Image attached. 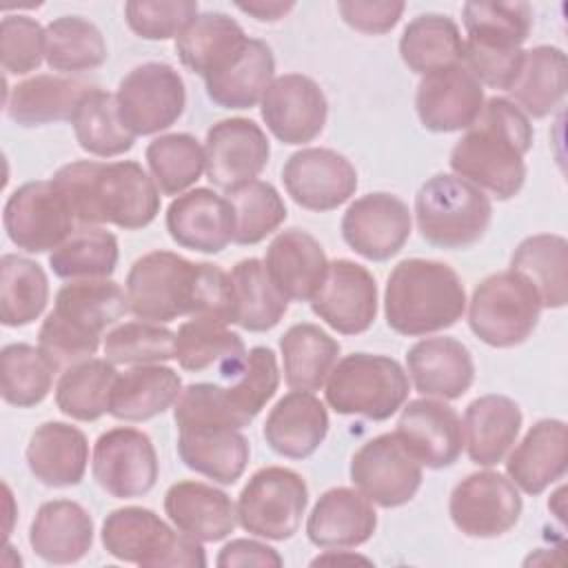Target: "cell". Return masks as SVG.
I'll use <instances>...</instances> for the list:
<instances>
[{
  "instance_id": "cell-1",
  "label": "cell",
  "mask_w": 568,
  "mask_h": 568,
  "mask_svg": "<svg viewBox=\"0 0 568 568\" xmlns=\"http://www.w3.org/2000/svg\"><path fill=\"white\" fill-rule=\"evenodd\" d=\"M129 313L166 324L184 315H213L231 324V277L211 262H191L171 251L138 257L124 282Z\"/></svg>"
},
{
  "instance_id": "cell-2",
  "label": "cell",
  "mask_w": 568,
  "mask_h": 568,
  "mask_svg": "<svg viewBox=\"0 0 568 568\" xmlns=\"http://www.w3.org/2000/svg\"><path fill=\"white\" fill-rule=\"evenodd\" d=\"M51 182L82 226L113 224L138 231L160 213V189L133 160H75L60 166Z\"/></svg>"
},
{
  "instance_id": "cell-3",
  "label": "cell",
  "mask_w": 568,
  "mask_h": 568,
  "mask_svg": "<svg viewBox=\"0 0 568 568\" xmlns=\"http://www.w3.org/2000/svg\"><path fill=\"white\" fill-rule=\"evenodd\" d=\"M530 118L508 98L486 100L479 118L450 151V169L497 200L515 197L526 182V153L532 149Z\"/></svg>"
},
{
  "instance_id": "cell-4",
  "label": "cell",
  "mask_w": 568,
  "mask_h": 568,
  "mask_svg": "<svg viewBox=\"0 0 568 568\" xmlns=\"http://www.w3.org/2000/svg\"><path fill=\"white\" fill-rule=\"evenodd\" d=\"M129 313L126 291L113 280H71L55 293L38 331V346L58 371L95 355L100 337Z\"/></svg>"
},
{
  "instance_id": "cell-5",
  "label": "cell",
  "mask_w": 568,
  "mask_h": 568,
  "mask_svg": "<svg viewBox=\"0 0 568 568\" xmlns=\"http://www.w3.org/2000/svg\"><path fill=\"white\" fill-rule=\"evenodd\" d=\"M466 311V288L455 268L437 260H402L386 280V324L406 337L450 328Z\"/></svg>"
},
{
  "instance_id": "cell-6",
  "label": "cell",
  "mask_w": 568,
  "mask_h": 568,
  "mask_svg": "<svg viewBox=\"0 0 568 568\" xmlns=\"http://www.w3.org/2000/svg\"><path fill=\"white\" fill-rule=\"evenodd\" d=\"M100 539L118 561L144 568H204L202 541L171 528L158 513L142 506L115 508L102 521Z\"/></svg>"
},
{
  "instance_id": "cell-7",
  "label": "cell",
  "mask_w": 568,
  "mask_h": 568,
  "mask_svg": "<svg viewBox=\"0 0 568 568\" xmlns=\"http://www.w3.org/2000/svg\"><path fill=\"white\" fill-rule=\"evenodd\" d=\"M493 220L490 197L455 173H435L415 195L419 235L439 248L477 244Z\"/></svg>"
},
{
  "instance_id": "cell-8",
  "label": "cell",
  "mask_w": 568,
  "mask_h": 568,
  "mask_svg": "<svg viewBox=\"0 0 568 568\" xmlns=\"http://www.w3.org/2000/svg\"><path fill=\"white\" fill-rule=\"evenodd\" d=\"M410 379L388 355L351 353L333 366L326 384V404L337 415H359L373 422L393 417L408 399Z\"/></svg>"
},
{
  "instance_id": "cell-9",
  "label": "cell",
  "mask_w": 568,
  "mask_h": 568,
  "mask_svg": "<svg viewBox=\"0 0 568 568\" xmlns=\"http://www.w3.org/2000/svg\"><path fill=\"white\" fill-rule=\"evenodd\" d=\"M541 297L521 273L508 268L484 277L468 302L470 331L493 348H513L537 328Z\"/></svg>"
},
{
  "instance_id": "cell-10",
  "label": "cell",
  "mask_w": 568,
  "mask_h": 568,
  "mask_svg": "<svg viewBox=\"0 0 568 568\" xmlns=\"http://www.w3.org/2000/svg\"><path fill=\"white\" fill-rule=\"evenodd\" d=\"M308 486L304 477L284 466L255 470L237 495V524L255 537L284 541L291 539L306 513Z\"/></svg>"
},
{
  "instance_id": "cell-11",
  "label": "cell",
  "mask_w": 568,
  "mask_h": 568,
  "mask_svg": "<svg viewBox=\"0 0 568 568\" xmlns=\"http://www.w3.org/2000/svg\"><path fill=\"white\" fill-rule=\"evenodd\" d=\"M115 104L124 129L133 138L155 135L182 118L186 87L171 64L144 62L120 80Z\"/></svg>"
},
{
  "instance_id": "cell-12",
  "label": "cell",
  "mask_w": 568,
  "mask_h": 568,
  "mask_svg": "<svg viewBox=\"0 0 568 568\" xmlns=\"http://www.w3.org/2000/svg\"><path fill=\"white\" fill-rule=\"evenodd\" d=\"M75 215L51 180L18 186L4 202L7 237L27 253L55 251L73 231Z\"/></svg>"
},
{
  "instance_id": "cell-13",
  "label": "cell",
  "mask_w": 568,
  "mask_h": 568,
  "mask_svg": "<svg viewBox=\"0 0 568 568\" xmlns=\"http://www.w3.org/2000/svg\"><path fill=\"white\" fill-rule=\"evenodd\" d=\"M422 479V464L395 433H382L368 439L351 457L353 486L379 508L408 504L417 495Z\"/></svg>"
},
{
  "instance_id": "cell-14",
  "label": "cell",
  "mask_w": 568,
  "mask_h": 568,
  "mask_svg": "<svg viewBox=\"0 0 568 568\" xmlns=\"http://www.w3.org/2000/svg\"><path fill=\"white\" fill-rule=\"evenodd\" d=\"M521 508L519 488L497 470L466 475L448 499V515L455 528L477 539L506 535L519 521Z\"/></svg>"
},
{
  "instance_id": "cell-15",
  "label": "cell",
  "mask_w": 568,
  "mask_h": 568,
  "mask_svg": "<svg viewBox=\"0 0 568 568\" xmlns=\"http://www.w3.org/2000/svg\"><path fill=\"white\" fill-rule=\"evenodd\" d=\"M91 470L102 490L118 499H133L155 486L160 462L146 433L115 426L95 439Z\"/></svg>"
},
{
  "instance_id": "cell-16",
  "label": "cell",
  "mask_w": 568,
  "mask_h": 568,
  "mask_svg": "<svg viewBox=\"0 0 568 568\" xmlns=\"http://www.w3.org/2000/svg\"><path fill=\"white\" fill-rule=\"evenodd\" d=\"M204 153L209 182L224 193H233L255 182L266 169L271 144L257 122L226 118L206 131Z\"/></svg>"
},
{
  "instance_id": "cell-17",
  "label": "cell",
  "mask_w": 568,
  "mask_h": 568,
  "mask_svg": "<svg viewBox=\"0 0 568 568\" xmlns=\"http://www.w3.org/2000/svg\"><path fill=\"white\" fill-rule=\"evenodd\" d=\"M282 182L297 206L315 213L342 206L359 184L353 162L324 146L295 151L282 166Z\"/></svg>"
},
{
  "instance_id": "cell-18",
  "label": "cell",
  "mask_w": 568,
  "mask_h": 568,
  "mask_svg": "<svg viewBox=\"0 0 568 568\" xmlns=\"http://www.w3.org/2000/svg\"><path fill=\"white\" fill-rule=\"evenodd\" d=\"M339 229L344 242L357 255L371 262H386L408 242L413 215L402 197L377 191L351 202Z\"/></svg>"
},
{
  "instance_id": "cell-19",
  "label": "cell",
  "mask_w": 568,
  "mask_h": 568,
  "mask_svg": "<svg viewBox=\"0 0 568 568\" xmlns=\"http://www.w3.org/2000/svg\"><path fill=\"white\" fill-rule=\"evenodd\" d=\"M266 129L282 144L313 142L326 124L328 102L322 87L304 73L273 78L260 100Z\"/></svg>"
},
{
  "instance_id": "cell-20",
  "label": "cell",
  "mask_w": 568,
  "mask_h": 568,
  "mask_svg": "<svg viewBox=\"0 0 568 568\" xmlns=\"http://www.w3.org/2000/svg\"><path fill=\"white\" fill-rule=\"evenodd\" d=\"M313 313L342 335L366 333L377 317V282L353 260L328 262L326 277L311 300Z\"/></svg>"
},
{
  "instance_id": "cell-21",
  "label": "cell",
  "mask_w": 568,
  "mask_h": 568,
  "mask_svg": "<svg viewBox=\"0 0 568 568\" xmlns=\"http://www.w3.org/2000/svg\"><path fill=\"white\" fill-rule=\"evenodd\" d=\"M486 104L481 82L459 62L422 75L415 109L424 129L455 133L475 124Z\"/></svg>"
},
{
  "instance_id": "cell-22",
  "label": "cell",
  "mask_w": 568,
  "mask_h": 568,
  "mask_svg": "<svg viewBox=\"0 0 568 568\" xmlns=\"http://www.w3.org/2000/svg\"><path fill=\"white\" fill-rule=\"evenodd\" d=\"M395 435L426 468L453 466L464 450V424L444 399L422 397L402 406Z\"/></svg>"
},
{
  "instance_id": "cell-23",
  "label": "cell",
  "mask_w": 568,
  "mask_h": 568,
  "mask_svg": "<svg viewBox=\"0 0 568 568\" xmlns=\"http://www.w3.org/2000/svg\"><path fill=\"white\" fill-rule=\"evenodd\" d=\"M164 222L178 246L204 255L222 253L235 235L231 200L206 186L178 195L169 204Z\"/></svg>"
},
{
  "instance_id": "cell-24",
  "label": "cell",
  "mask_w": 568,
  "mask_h": 568,
  "mask_svg": "<svg viewBox=\"0 0 568 568\" xmlns=\"http://www.w3.org/2000/svg\"><path fill=\"white\" fill-rule=\"evenodd\" d=\"M406 375L419 395L450 402L473 386L475 362L459 339L426 337L408 348Z\"/></svg>"
},
{
  "instance_id": "cell-25",
  "label": "cell",
  "mask_w": 568,
  "mask_h": 568,
  "mask_svg": "<svg viewBox=\"0 0 568 568\" xmlns=\"http://www.w3.org/2000/svg\"><path fill=\"white\" fill-rule=\"evenodd\" d=\"M377 530V513L357 488L335 486L320 495L308 519L306 537L317 548L339 550L366 544Z\"/></svg>"
},
{
  "instance_id": "cell-26",
  "label": "cell",
  "mask_w": 568,
  "mask_h": 568,
  "mask_svg": "<svg viewBox=\"0 0 568 568\" xmlns=\"http://www.w3.org/2000/svg\"><path fill=\"white\" fill-rule=\"evenodd\" d=\"M262 262L271 282L288 302H311L328 271L322 244L308 231L295 226L271 240Z\"/></svg>"
},
{
  "instance_id": "cell-27",
  "label": "cell",
  "mask_w": 568,
  "mask_h": 568,
  "mask_svg": "<svg viewBox=\"0 0 568 568\" xmlns=\"http://www.w3.org/2000/svg\"><path fill=\"white\" fill-rule=\"evenodd\" d=\"M506 473L526 495H541L568 468V428L561 419L535 422L524 439L508 450Z\"/></svg>"
},
{
  "instance_id": "cell-28",
  "label": "cell",
  "mask_w": 568,
  "mask_h": 568,
  "mask_svg": "<svg viewBox=\"0 0 568 568\" xmlns=\"http://www.w3.org/2000/svg\"><path fill=\"white\" fill-rule=\"evenodd\" d=\"M164 513L171 524L197 541H222L237 526V510L231 497L204 481L184 479L164 493Z\"/></svg>"
},
{
  "instance_id": "cell-29",
  "label": "cell",
  "mask_w": 568,
  "mask_h": 568,
  "mask_svg": "<svg viewBox=\"0 0 568 568\" xmlns=\"http://www.w3.org/2000/svg\"><path fill=\"white\" fill-rule=\"evenodd\" d=\"M328 433V410L308 390H291L266 415L262 435L268 448L288 459L311 457Z\"/></svg>"
},
{
  "instance_id": "cell-30",
  "label": "cell",
  "mask_w": 568,
  "mask_h": 568,
  "mask_svg": "<svg viewBox=\"0 0 568 568\" xmlns=\"http://www.w3.org/2000/svg\"><path fill=\"white\" fill-rule=\"evenodd\" d=\"M93 532V519L82 504L51 499L38 508L29 526V546L42 561L67 566L91 550Z\"/></svg>"
},
{
  "instance_id": "cell-31",
  "label": "cell",
  "mask_w": 568,
  "mask_h": 568,
  "mask_svg": "<svg viewBox=\"0 0 568 568\" xmlns=\"http://www.w3.org/2000/svg\"><path fill=\"white\" fill-rule=\"evenodd\" d=\"M31 475L51 488L78 486L89 466L87 435L67 422L40 424L24 450Z\"/></svg>"
},
{
  "instance_id": "cell-32",
  "label": "cell",
  "mask_w": 568,
  "mask_h": 568,
  "mask_svg": "<svg viewBox=\"0 0 568 568\" xmlns=\"http://www.w3.org/2000/svg\"><path fill=\"white\" fill-rule=\"evenodd\" d=\"M521 408L506 395H481L464 410V448L473 464L504 462L521 430Z\"/></svg>"
},
{
  "instance_id": "cell-33",
  "label": "cell",
  "mask_w": 568,
  "mask_h": 568,
  "mask_svg": "<svg viewBox=\"0 0 568 568\" xmlns=\"http://www.w3.org/2000/svg\"><path fill=\"white\" fill-rule=\"evenodd\" d=\"M178 455L182 464L217 484H235L248 464V439L229 426L178 428Z\"/></svg>"
},
{
  "instance_id": "cell-34",
  "label": "cell",
  "mask_w": 568,
  "mask_h": 568,
  "mask_svg": "<svg viewBox=\"0 0 568 568\" xmlns=\"http://www.w3.org/2000/svg\"><path fill=\"white\" fill-rule=\"evenodd\" d=\"M91 87L78 78L40 73L7 87L4 111L18 126H44L71 120L80 98Z\"/></svg>"
},
{
  "instance_id": "cell-35",
  "label": "cell",
  "mask_w": 568,
  "mask_h": 568,
  "mask_svg": "<svg viewBox=\"0 0 568 568\" xmlns=\"http://www.w3.org/2000/svg\"><path fill=\"white\" fill-rule=\"evenodd\" d=\"M246 357L244 339L213 315H195L175 333V359L184 371L202 373L217 368L229 379Z\"/></svg>"
},
{
  "instance_id": "cell-36",
  "label": "cell",
  "mask_w": 568,
  "mask_h": 568,
  "mask_svg": "<svg viewBox=\"0 0 568 568\" xmlns=\"http://www.w3.org/2000/svg\"><path fill=\"white\" fill-rule=\"evenodd\" d=\"M248 42L242 24L222 11L197 13L175 38V53L180 62L209 78L224 69Z\"/></svg>"
},
{
  "instance_id": "cell-37",
  "label": "cell",
  "mask_w": 568,
  "mask_h": 568,
  "mask_svg": "<svg viewBox=\"0 0 568 568\" xmlns=\"http://www.w3.org/2000/svg\"><path fill=\"white\" fill-rule=\"evenodd\" d=\"M182 393L178 371L164 364H142L124 373L111 390L109 415L122 422H146L162 415Z\"/></svg>"
},
{
  "instance_id": "cell-38",
  "label": "cell",
  "mask_w": 568,
  "mask_h": 568,
  "mask_svg": "<svg viewBox=\"0 0 568 568\" xmlns=\"http://www.w3.org/2000/svg\"><path fill=\"white\" fill-rule=\"evenodd\" d=\"M275 75V55L264 40L248 38L244 49L217 73L204 78L206 95L222 109L255 106Z\"/></svg>"
},
{
  "instance_id": "cell-39",
  "label": "cell",
  "mask_w": 568,
  "mask_h": 568,
  "mask_svg": "<svg viewBox=\"0 0 568 568\" xmlns=\"http://www.w3.org/2000/svg\"><path fill=\"white\" fill-rule=\"evenodd\" d=\"M568 89V62L559 47L539 44L524 51V62L510 95L515 104L535 120L550 115L566 95Z\"/></svg>"
},
{
  "instance_id": "cell-40",
  "label": "cell",
  "mask_w": 568,
  "mask_h": 568,
  "mask_svg": "<svg viewBox=\"0 0 568 568\" xmlns=\"http://www.w3.org/2000/svg\"><path fill=\"white\" fill-rule=\"evenodd\" d=\"M231 324L251 333H264L280 324L288 300L271 282L266 266L257 257L240 260L231 273Z\"/></svg>"
},
{
  "instance_id": "cell-41",
  "label": "cell",
  "mask_w": 568,
  "mask_h": 568,
  "mask_svg": "<svg viewBox=\"0 0 568 568\" xmlns=\"http://www.w3.org/2000/svg\"><path fill=\"white\" fill-rule=\"evenodd\" d=\"M339 348V342L317 324H293L280 337L286 386L291 390H320L337 364Z\"/></svg>"
},
{
  "instance_id": "cell-42",
  "label": "cell",
  "mask_w": 568,
  "mask_h": 568,
  "mask_svg": "<svg viewBox=\"0 0 568 568\" xmlns=\"http://www.w3.org/2000/svg\"><path fill=\"white\" fill-rule=\"evenodd\" d=\"M399 55L419 75L462 62L464 38L457 22L444 13H419L402 31Z\"/></svg>"
},
{
  "instance_id": "cell-43",
  "label": "cell",
  "mask_w": 568,
  "mask_h": 568,
  "mask_svg": "<svg viewBox=\"0 0 568 568\" xmlns=\"http://www.w3.org/2000/svg\"><path fill=\"white\" fill-rule=\"evenodd\" d=\"M510 268L537 288L544 308H561L568 302V242L557 233H537L517 244Z\"/></svg>"
},
{
  "instance_id": "cell-44",
  "label": "cell",
  "mask_w": 568,
  "mask_h": 568,
  "mask_svg": "<svg viewBox=\"0 0 568 568\" xmlns=\"http://www.w3.org/2000/svg\"><path fill=\"white\" fill-rule=\"evenodd\" d=\"M118 379L115 364L89 357L62 371L55 384V406L75 422H95L109 413L111 390Z\"/></svg>"
},
{
  "instance_id": "cell-45",
  "label": "cell",
  "mask_w": 568,
  "mask_h": 568,
  "mask_svg": "<svg viewBox=\"0 0 568 568\" xmlns=\"http://www.w3.org/2000/svg\"><path fill=\"white\" fill-rule=\"evenodd\" d=\"M71 126L82 151L98 158H115L133 149L135 138L124 129L115 95L91 87L78 102Z\"/></svg>"
},
{
  "instance_id": "cell-46",
  "label": "cell",
  "mask_w": 568,
  "mask_h": 568,
  "mask_svg": "<svg viewBox=\"0 0 568 568\" xmlns=\"http://www.w3.org/2000/svg\"><path fill=\"white\" fill-rule=\"evenodd\" d=\"M49 302L44 268L27 257L7 253L0 257V322L20 328L36 322Z\"/></svg>"
},
{
  "instance_id": "cell-47",
  "label": "cell",
  "mask_w": 568,
  "mask_h": 568,
  "mask_svg": "<svg viewBox=\"0 0 568 568\" xmlns=\"http://www.w3.org/2000/svg\"><path fill=\"white\" fill-rule=\"evenodd\" d=\"M44 60L53 71L82 73L106 62L109 49L102 31L82 16H60L47 27Z\"/></svg>"
},
{
  "instance_id": "cell-48",
  "label": "cell",
  "mask_w": 568,
  "mask_h": 568,
  "mask_svg": "<svg viewBox=\"0 0 568 568\" xmlns=\"http://www.w3.org/2000/svg\"><path fill=\"white\" fill-rule=\"evenodd\" d=\"M120 260L118 237L102 226L75 229L49 255L53 275L62 280H104L113 275Z\"/></svg>"
},
{
  "instance_id": "cell-49",
  "label": "cell",
  "mask_w": 568,
  "mask_h": 568,
  "mask_svg": "<svg viewBox=\"0 0 568 568\" xmlns=\"http://www.w3.org/2000/svg\"><path fill=\"white\" fill-rule=\"evenodd\" d=\"M149 173L162 195H182L206 173V153L191 133H166L144 151Z\"/></svg>"
},
{
  "instance_id": "cell-50",
  "label": "cell",
  "mask_w": 568,
  "mask_h": 568,
  "mask_svg": "<svg viewBox=\"0 0 568 568\" xmlns=\"http://www.w3.org/2000/svg\"><path fill=\"white\" fill-rule=\"evenodd\" d=\"M58 368L31 344H7L0 351V393L16 408H31L44 402Z\"/></svg>"
},
{
  "instance_id": "cell-51",
  "label": "cell",
  "mask_w": 568,
  "mask_h": 568,
  "mask_svg": "<svg viewBox=\"0 0 568 568\" xmlns=\"http://www.w3.org/2000/svg\"><path fill=\"white\" fill-rule=\"evenodd\" d=\"M462 16L466 40L493 49H521L532 29L528 2H466Z\"/></svg>"
},
{
  "instance_id": "cell-52",
  "label": "cell",
  "mask_w": 568,
  "mask_h": 568,
  "mask_svg": "<svg viewBox=\"0 0 568 568\" xmlns=\"http://www.w3.org/2000/svg\"><path fill=\"white\" fill-rule=\"evenodd\" d=\"M222 386L224 397L235 413L240 426H248L262 408L273 399L280 386L277 357L268 346H253L242 366Z\"/></svg>"
},
{
  "instance_id": "cell-53",
  "label": "cell",
  "mask_w": 568,
  "mask_h": 568,
  "mask_svg": "<svg viewBox=\"0 0 568 568\" xmlns=\"http://www.w3.org/2000/svg\"><path fill=\"white\" fill-rule=\"evenodd\" d=\"M235 211L233 242L240 246H253L277 231L288 211L280 191L264 180H255L233 193H226Z\"/></svg>"
},
{
  "instance_id": "cell-54",
  "label": "cell",
  "mask_w": 568,
  "mask_h": 568,
  "mask_svg": "<svg viewBox=\"0 0 568 568\" xmlns=\"http://www.w3.org/2000/svg\"><path fill=\"white\" fill-rule=\"evenodd\" d=\"M104 357L113 364H162L175 359V333L155 322H124L104 335Z\"/></svg>"
},
{
  "instance_id": "cell-55",
  "label": "cell",
  "mask_w": 568,
  "mask_h": 568,
  "mask_svg": "<svg viewBox=\"0 0 568 568\" xmlns=\"http://www.w3.org/2000/svg\"><path fill=\"white\" fill-rule=\"evenodd\" d=\"M47 53V29L29 16H4L0 24V60L11 75H27Z\"/></svg>"
},
{
  "instance_id": "cell-56",
  "label": "cell",
  "mask_w": 568,
  "mask_h": 568,
  "mask_svg": "<svg viewBox=\"0 0 568 568\" xmlns=\"http://www.w3.org/2000/svg\"><path fill=\"white\" fill-rule=\"evenodd\" d=\"M197 13V2L193 0H131L124 4L129 29L144 40L178 38Z\"/></svg>"
},
{
  "instance_id": "cell-57",
  "label": "cell",
  "mask_w": 568,
  "mask_h": 568,
  "mask_svg": "<svg viewBox=\"0 0 568 568\" xmlns=\"http://www.w3.org/2000/svg\"><path fill=\"white\" fill-rule=\"evenodd\" d=\"M524 62V49H493L464 40L462 64L481 82V87L510 91Z\"/></svg>"
},
{
  "instance_id": "cell-58",
  "label": "cell",
  "mask_w": 568,
  "mask_h": 568,
  "mask_svg": "<svg viewBox=\"0 0 568 568\" xmlns=\"http://www.w3.org/2000/svg\"><path fill=\"white\" fill-rule=\"evenodd\" d=\"M406 4L402 0H342L337 11L342 20L359 33H388L402 18Z\"/></svg>"
},
{
  "instance_id": "cell-59",
  "label": "cell",
  "mask_w": 568,
  "mask_h": 568,
  "mask_svg": "<svg viewBox=\"0 0 568 568\" xmlns=\"http://www.w3.org/2000/svg\"><path fill=\"white\" fill-rule=\"evenodd\" d=\"M215 564L220 568H235V566L280 568V566H284V559L268 544H262L255 539H231L229 544L222 546Z\"/></svg>"
},
{
  "instance_id": "cell-60",
  "label": "cell",
  "mask_w": 568,
  "mask_h": 568,
  "mask_svg": "<svg viewBox=\"0 0 568 568\" xmlns=\"http://www.w3.org/2000/svg\"><path fill=\"white\" fill-rule=\"evenodd\" d=\"M235 7L242 13L253 16L260 22H277L282 20L288 11H293L295 2H282V0H248V2H235Z\"/></svg>"
},
{
  "instance_id": "cell-61",
  "label": "cell",
  "mask_w": 568,
  "mask_h": 568,
  "mask_svg": "<svg viewBox=\"0 0 568 568\" xmlns=\"http://www.w3.org/2000/svg\"><path fill=\"white\" fill-rule=\"evenodd\" d=\"M371 564L368 557H362L357 552H351L348 548H339V550H326L324 555H317L311 566H317V564Z\"/></svg>"
}]
</instances>
